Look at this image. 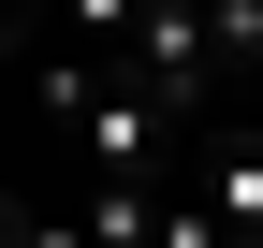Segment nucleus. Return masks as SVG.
<instances>
[{
	"instance_id": "nucleus-5",
	"label": "nucleus",
	"mask_w": 263,
	"mask_h": 248,
	"mask_svg": "<svg viewBox=\"0 0 263 248\" xmlns=\"http://www.w3.org/2000/svg\"><path fill=\"white\" fill-rule=\"evenodd\" d=\"M0 248H15V204H0Z\"/></svg>"
},
{
	"instance_id": "nucleus-3",
	"label": "nucleus",
	"mask_w": 263,
	"mask_h": 248,
	"mask_svg": "<svg viewBox=\"0 0 263 248\" xmlns=\"http://www.w3.org/2000/svg\"><path fill=\"white\" fill-rule=\"evenodd\" d=\"M15 248H88V219H29L15 204Z\"/></svg>"
},
{
	"instance_id": "nucleus-4",
	"label": "nucleus",
	"mask_w": 263,
	"mask_h": 248,
	"mask_svg": "<svg viewBox=\"0 0 263 248\" xmlns=\"http://www.w3.org/2000/svg\"><path fill=\"white\" fill-rule=\"evenodd\" d=\"M0 73H15V0H0Z\"/></svg>"
},
{
	"instance_id": "nucleus-2",
	"label": "nucleus",
	"mask_w": 263,
	"mask_h": 248,
	"mask_svg": "<svg viewBox=\"0 0 263 248\" xmlns=\"http://www.w3.org/2000/svg\"><path fill=\"white\" fill-rule=\"evenodd\" d=\"M176 190L219 219V248H263V117H219V102H205V117L176 132Z\"/></svg>"
},
{
	"instance_id": "nucleus-1",
	"label": "nucleus",
	"mask_w": 263,
	"mask_h": 248,
	"mask_svg": "<svg viewBox=\"0 0 263 248\" xmlns=\"http://www.w3.org/2000/svg\"><path fill=\"white\" fill-rule=\"evenodd\" d=\"M44 102L73 117L88 175H161V161H176V132H190V117L161 102V88L132 73V58H44Z\"/></svg>"
}]
</instances>
